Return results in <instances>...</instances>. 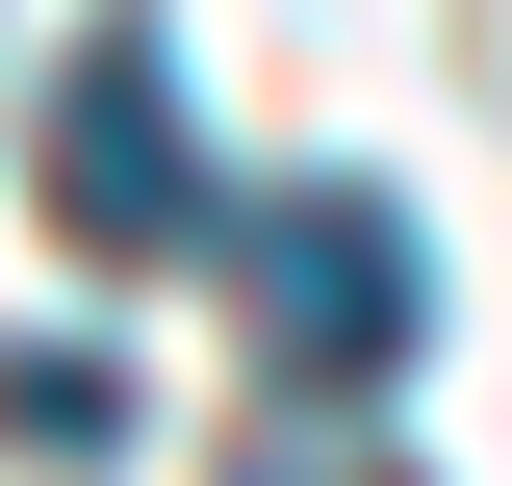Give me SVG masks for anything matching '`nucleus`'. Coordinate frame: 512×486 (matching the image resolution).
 <instances>
[{
    "label": "nucleus",
    "instance_id": "f257e3e1",
    "mask_svg": "<svg viewBox=\"0 0 512 486\" xmlns=\"http://www.w3.org/2000/svg\"><path fill=\"white\" fill-rule=\"evenodd\" d=\"M26 180H52L77 256H205V128H180V26H154V0H103V26L52 52Z\"/></svg>",
    "mask_w": 512,
    "mask_h": 486
},
{
    "label": "nucleus",
    "instance_id": "f03ea898",
    "mask_svg": "<svg viewBox=\"0 0 512 486\" xmlns=\"http://www.w3.org/2000/svg\"><path fill=\"white\" fill-rule=\"evenodd\" d=\"M231 307H256V359L333 410V384H384L436 333V256H410L384 180H282V205H231Z\"/></svg>",
    "mask_w": 512,
    "mask_h": 486
},
{
    "label": "nucleus",
    "instance_id": "7ed1b4c3",
    "mask_svg": "<svg viewBox=\"0 0 512 486\" xmlns=\"http://www.w3.org/2000/svg\"><path fill=\"white\" fill-rule=\"evenodd\" d=\"M0 435H26V461H103V435H128V384H103V359H26V384H0Z\"/></svg>",
    "mask_w": 512,
    "mask_h": 486
},
{
    "label": "nucleus",
    "instance_id": "20e7f679",
    "mask_svg": "<svg viewBox=\"0 0 512 486\" xmlns=\"http://www.w3.org/2000/svg\"><path fill=\"white\" fill-rule=\"evenodd\" d=\"M256 486H384V461H308V435H256Z\"/></svg>",
    "mask_w": 512,
    "mask_h": 486
}]
</instances>
